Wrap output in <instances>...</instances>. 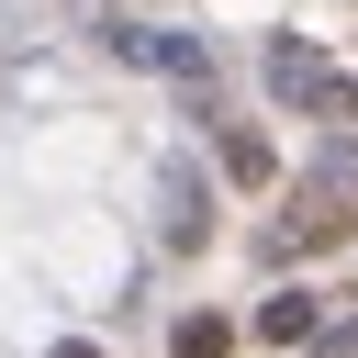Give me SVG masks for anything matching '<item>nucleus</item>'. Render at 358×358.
I'll return each instance as SVG.
<instances>
[{"instance_id": "obj_4", "label": "nucleus", "mask_w": 358, "mask_h": 358, "mask_svg": "<svg viewBox=\"0 0 358 358\" xmlns=\"http://www.w3.org/2000/svg\"><path fill=\"white\" fill-rule=\"evenodd\" d=\"M168 347H179V358H224V313H179Z\"/></svg>"}, {"instance_id": "obj_1", "label": "nucleus", "mask_w": 358, "mask_h": 358, "mask_svg": "<svg viewBox=\"0 0 358 358\" xmlns=\"http://www.w3.org/2000/svg\"><path fill=\"white\" fill-rule=\"evenodd\" d=\"M268 90H280V101H302V112H324V123H347V112H358V90H347L302 34H280V45H268Z\"/></svg>"}, {"instance_id": "obj_2", "label": "nucleus", "mask_w": 358, "mask_h": 358, "mask_svg": "<svg viewBox=\"0 0 358 358\" xmlns=\"http://www.w3.org/2000/svg\"><path fill=\"white\" fill-rule=\"evenodd\" d=\"M134 67H157V78H213V45H190V34H112Z\"/></svg>"}, {"instance_id": "obj_6", "label": "nucleus", "mask_w": 358, "mask_h": 358, "mask_svg": "<svg viewBox=\"0 0 358 358\" xmlns=\"http://www.w3.org/2000/svg\"><path fill=\"white\" fill-rule=\"evenodd\" d=\"M56 358H101V347H56Z\"/></svg>"}, {"instance_id": "obj_3", "label": "nucleus", "mask_w": 358, "mask_h": 358, "mask_svg": "<svg viewBox=\"0 0 358 358\" xmlns=\"http://www.w3.org/2000/svg\"><path fill=\"white\" fill-rule=\"evenodd\" d=\"M257 336H268V347H302V336H313V291H268Z\"/></svg>"}, {"instance_id": "obj_5", "label": "nucleus", "mask_w": 358, "mask_h": 358, "mask_svg": "<svg viewBox=\"0 0 358 358\" xmlns=\"http://www.w3.org/2000/svg\"><path fill=\"white\" fill-rule=\"evenodd\" d=\"M224 179H246V190H257V179H268V145H257V134H224Z\"/></svg>"}]
</instances>
